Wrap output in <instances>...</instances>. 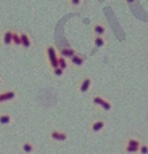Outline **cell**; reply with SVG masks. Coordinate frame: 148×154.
<instances>
[{"instance_id": "obj_1", "label": "cell", "mask_w": 148, "mask_h": 154, "mask_svg": "<svg viewBox=\"0 0 148 154\" xmlns=\"http://www.w3.org/2000/svg\"><path fill=\"white\" fill-rule=\"evenodd\" d=\"M142 138L140 137H127L126 141H124V146H122V154H138L140 151V146H142Z\"/></svg>"}, {"instance_id": "obj_2", "label": "cell", "mask_w": 148, "mask_h": 154, "mask_svg": "<svg viewBox=\"0 0 148 154\" xmlns=\"http://www.w3.org/2000/svg\"><path fill=\"white\" fill-rule=\"evenodd\" d=\"M44 58L47 61L49 67H56L58 66V60H60V51L56 50L55 45H45L44 47Z\"/></svg>"}, {"instance_id": "obj_3", "label": "cell", "mask_w": 148, "mask_h": 154, "mask_svg": "<svg viewBox=\"0 0 148 154\" xmlns=\"http://www.w3.org/2000/svg\"><path fill=\"white\" fill-rule=\"evenodd\" d=\"M90 101H92L93 106H98V108H102L103 111H106V112H109V111L113 109V103L108 98L102 96V95H92Z\"/></svg>"}, {"instance_id": "obj_4", "label": "cell", "mask_w": 148, "mask_h": 154, "mask_svg": "<svg viewBox=\"0 0 148 154\" xmlns=\"http://www.w3.org/2000/svg\"><path fill=\"white\" fill-rule=\"evenodd\" d=\"M47 137H49V140H50V141H53V143H65V141H68V133L63 132V130H60V128H50L49 133H47Z\"/></svg>"}, {"instance_id": "obj_5", "label": "cell", "mask_w": 148, "mask_h": 154, "mask_svg": "<svg viewBox=\"0 0 148 154\" xmlns=\"http://www.w3.org/2000/svg\"><path fill=\"white\" fill-rule=\"evenodd\" d=\"M92 85H93V79L90 75H85L77 84V91L79 93H89L90 88H92Z\"/></svg>"}, {"instance_id": "obj_6", "label": "cell", "mask_w": 148, "mask_h": 154, "mask_svg": "<svg viewBox=\"0 0 148 154\" xmlns=\"http://www.w3.org/2000/svg\"><path fill=\"white\" fill-rule=\"evenodd\" d=\"M20 151L23 154H34L37 151V148H36L34 141H31V140H23L20 143Z\"/></svg>"}, {"instance_id": "obj_7", "label": "cell", "mask_w": 148, "mask_h": 154, "mask_svg": "<svg viewBox=\"0 0 148 154\" xmlns=\"http://www.w3.org/2000/svg\"><path fill=\"white\" fill-rule=\"evenodd\" d=\"M105 125H106V120L105 119H95L89 124V130L92 133H100L105 128Z\"/></svg>"}, {"instance_id": "obj_8", "label": "cell", "mask_w": 148, "mask_h": 154, "mask_svg": "<svg viewBox=\"0 0 148 154\" xmlns=\"http://www.w3.org/2000/svg\"><path fill=\"white\" fill-rule=\"evenodd\" d=\"M16 96L18 95H16L15 90H3V91H0V104L8 103V101H13Z\"/></svg>"}, {"instance_id": "obj_9", "label": "cell", "mask_w": 148, "mask_h": 154, "mask_svg": "<svg viewBox=\"0 0 148 154\" xmlns=\"http://www.w3.org/2000/svg\"><path fill=\"white\" fill-rule=\"evenodd\" d=\"M13 29H3L2 35H0V40H2L3 45H13Z\"/></svg>"}, {"instance_id": "obj_10", "label": "cell", "mask_w": 148, "mask_h": 154, "mask_svg": "<svg viewBox=\"0 0 148 154\" xmlns=\"http://www.w3.org/2000/svg\"><path fill=\"white\" fill-rule=\"evenodd\" d=\"M85 55H82V53H76V55L69 60V64L71 66H74V67H82L84 66V63H85Z\"/></svg>"}, {"instance_id": "obj_11", "label": "cell", "mask_w": 148, "mask_h": 154, "mask_svg": "<svg viewBox=\"0 0 148 154\" xmlns=\"http://www.w3.org/2000/svg\"><path fill=\"white\" fill-rule=\"evenodd\" d=\"M13 124V116L10 112H0V127H8Z\"/></svg>"}, {"instance_id": "obj_12", "label": "cell", "mask_w": 148, "mask_h": 154, "mask_svg": "<svg viewBox=\"0 0 148 154\" xmlns=\"http://www.w3.org/2000/svg\"><path fill=\"white\" fill-rule=\"evenodd\" d=\"M31 47H32V37L27 32H21V48L29 50Z\"/></svg>"}, {"instance_id": "obj_13", "label": "cell", "mask_w": 148, "mask_h": 154, "mask_svg": "<svg viewBox=\"0 0 148 154\" xmlns=\"http://www.w3.org/2000/svg\"><path fill=\"white\" fill-rule=\"evenodd\" d=\"M92 34L93 35H106V26L103 23H95L92 26Z\"/></svg>"}, {"instance_id": "obj_14", "label": "cell", "mask_w": 148, "mask_h": 154, "mask_svg": "<svg viewBox=\"0 0 148 154\" xmlns=\"http://www.w3.org/2000/svg\"><path fill=\"white\" fill-rule=\"evenodd\" d=\"M58 51H60V55H61V56L68 58V60H71V58H73V56L76 55V53H77V51L74 50V48H71V47H65V48H60Z\"/></svg>"}, {"instance_id": "obj_15", "label": "cell", "mask_w": 148, "mask_h": 154, "mask_svg": "<svg viewBox=\"0 0 148 154\" xmlns=\"http://www.w3.org/2000/svg\"><path fill=\"white\" fill-rule=\"evenodd\" d=\"M106 45L105 35H93V48H103Z\"/></svg>"}, {"instance_id": "obj_16", "label": "cell", "mask_w": 148, "mask_h": 154, "mask_svg": "<svg viewBox=\"0 0 148 154\" xmlns=\"http://www.w3.org/2000/svg\"><path fill=\"white\" fill-rule=\"evenodd\" d=\"M58 66L61 67V69H65V71H66V69H68V67L71 66V64H69V60H68V58H65V56H61V55H60Z\"/></svg>"}, {"instance_id": "obj_17", "label": "cell", "mask_w": 148, "mask_h": 154, "mask_svg": "<svg viewBox=\"0 0 148 154\" xmlns=\"http://www.w3.org/2000/svg\"><path fill=\"white\" fill-rule=\"evenodd\" d=\"M13 45L21 47V32H18V31L13 32Z\"/></svg>"}, {"instance_id": "obj_18", "label": "cell", "mask_w": 148, "mask_h": 154, "mask_svg": "<svg viewBox=\"0 0 148 154\" xmlns=\"http://www.w3.org/2000/svg\"><path fill=\"white\" fill-rule=\"evenodd\" d=\"M52 74H53L55 77H63V74H65V69H61L60 66H56V67H52Z\"/></svg>"}, {"instance_id": "obj_19", "label": "cell", "mask_w": 148, "mask_h": 154, "mask_svg": "<svg viewBox=\"0 0 148 154\" xmlns=\"http://www.w3.org/2000/svg\"><path fill=\"white\" fill-rule=\"evenodd\" d=\"M138 154H148V144L143 141L142 146H140V151H138Z\"/></svg>"}, {"instance_id": "obj_20", "label": "cell", "mask_w": 148, "mask_h": 154, "mask_svg": "<svg viewBox=\"0 0 148 154\" xmlns=\"http://www.w3.org/2000/svg\"><path fill=\"white\" fill-rule=\"evenodd\" d=\"M80 3H82V0H69V5H71V7H79Z\"/></svg>"}, {"instance_id": "obj_21", "label": "cell", "mask_w": 148, "mask_h": 154, "mask_svg": "<svg viewBox=\"0 0 148 154\" xmlns=\"http://www.w3.org/2000/svg\"><path fill=\"white\" fill-rule=\"evenodd\" d=\"M3 85V79H2V75H0V87Z\"/></svg>"}, {"instance_id": "obj_22", "label": "cell", "mask_w": 148, "mask_h": 154, "mask_svg": "<svg viewBox=\"0 0 148 154\" xmlns=\"http://www.w3.org/2000/svg\"><path fill=\"white\" fill-rule=\"evenodd\" d=\"M126 2H127V3H132V2H134V0H126Z\"/></svg>"}]
</instances>
